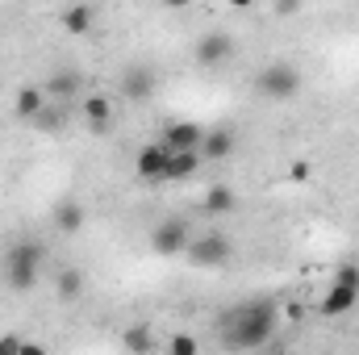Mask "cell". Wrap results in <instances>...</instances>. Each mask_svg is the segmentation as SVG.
<instances>
[{
  "instance_id": "1",
  "label": "cell",
  "mask_w": 359,
  "mask_h": 355,
  "mask_svg": "<svg viewBox=\"0 0 359 355\" xmlns=\"http://www.w3.org/2000/svg\"><path fill=\"white\" fill-rule=\"evenodd\" d=\"M276 301H243L222 318V343L230 351H259L276 335Z\"/></svg>"
},
{
  "instance_id": "2",
  "label": "cell",
  "mask_w": 359,
  "mask_h": 355,
  "mask_svg": "<svg viewBox=\"0 0 359 355\" xmlns=\"http://www.w3.org/2000/svg\"><path fill=\"white\" fill-rule=\"evenodd\" d=\"M42 264H46V247L38 243V239H17L8 251H4V284L13 288V293H29L34 284H38V276H42Z\"/></svg>"
},
{
  "instance_id": "3",
  "label": "cell",
  "mask_w": 359,
  "mask_h": 355,
  "mask_svg": "<svg viewBox=\"0 0 359 355\" xmlns=\"http://www.w3.org/2000/svg\"><path fill=\"white\" fill-rule=\"evenodd\" d=\"M255 92L264 100H292L301 92V67L288 63V59H271V63L259 67V76H255Z\"/></svg>"
},
{
  "instance_id": "4",
  "label": "cell",
  "mask_w": 359,
  "mask_h": 355,
  "mask_svg": "<svg viewBox=\"0 0 359 355\" xmlns=\"http://www.w3.org/2000/svg\"><path fill=\"white\" fill-rule=\"evenodd\" d=\"M184 255H188L196 267H226L230 255H234V243H230V234L209 230V234H192V243H188Z\"/></svg>"
},
{
  "instance_id": "5",
  "label": "cell",
  "mask_w": 359,
  "mask_h": 355,
  "mask_svg": "<svg viewBox=\"0 0 359 355\" xmlns=\"http://www.w3.org/2000/svg\"><path fill=\"white\" fill-rule=\"evenodd\" d=\"M192 243V226L184 217H163L155 230H151V247L155 255H184Z\"/></svg>"
},
{
  "instance_id": "6",
  "label": "cell",
  "mask_w": 359,
  "mask_h": 355,
  "mask_svg": "<svg viewBox=\"0 0 359 355\" xmlns=\"http://www.w3.org/2000/svg\"><path fill=\"white\" fill-rule=\"evenodd\" d=\"M196 63L201 67H222V63H230L234 59V34H226V29H209V34H201L196 38Z\"/></svg>"
},
{
  "instance_id": "7",
  "label": "cell",
  "mask_w": 359,
  "mask_h": 355,
  "mask_svg": "<svg viewBox=\"0 0 359 355\" xmlns=\"http://www.w3.org/2000/svg\"><path fill=\"white\" fill-rule=\"evenodd\" d=\"M117 88H121L126 100L138 105V100H151V96H155L159 76H155V67H147V63H130V67L121 72V84H117Z\"/></svg>"
},
{
  "instance_id": "8",
  "label": "cell",
  "mask_w": 359,
  "mask_h": 355,
  "mask_svg": "<svg viewBox=\"0 0 359 355\" xmlns=\"http://www.w3.org/2000/svg\"><path fill=\"white\" fill-rule=\"evenodd\" d=\"M42 92H46V100H55V105L80 100V92H84V76H80L76 67H59V72L42 84Z\"/></svg>"
},
{
  "instance_id": "9",
  "label": "cell",
  "mask_w": 359,
  "mask_h": 355,
  "mask_svg": "<svg viewBox=\"0 0 359 355\" xmlns=\"http://www.w3.org/2000/svg\"><path fill=\"white\" fill-rule=\"evenodd\" d=\"M168 163H172V151L163 142H147L138 155H134V172L142 180H168Z\"/></svg>"
},
{
  "instance_id": "10",
  "label": "cell",
  "mask_w": 359,
  "mask_h": 355,
  "mask_svg": "<svg viewBox=\"0 0 359 355\" xmlns=\"http://www.w3.org/2000/svg\"><path fill=\"white\" fill-rule=\"evenodd\" d=\"M201 142H205V130L196 126V121H172L168 130H163V147L176 155V151H201Z\"/></svg>"
},
{
  "instance_id": "11",
  "label": "cell",
  "mask_w": 359,
  "mask_h": 355,
  "mask_svg": "<svg viewBox=\"0 0 359 355\" xmlns=\"http://www.w3.org/2000/svg\"><path fill=\"white\" fill-rule=\"evenodd\" d=\"M80 113H84V121H88L96 134H104V130L113 126V96H104V92L80 96Z\"/></svg>"
},
{
  "instance_id": "12",
  "label": "cell",
  "mask_w": 359,
  "mask_h": 355,
  "mask_svg": "<svg viewBox=\"0 0 359 355\" xmlns=\"http://www.w3.org/2000/svg\"><path fill=\"white\" fill-rule=\"evenodd\" d=\"M50 217H55V230H59V234H80L84 222H88V209L67 196V201H55V213H50Z\"/></svg>"
},
{
  "instance_id": "13",
  "label": "cell",
  "mask_w": 359,
  "mask_h": 355,
  "mask_svg": "<svg viewBox=\"0 0 359 355\" xmlns=\"http://www.w3.org/2000/svg\"><path fill=\"white\" fill-rule=\"evenodd\" d=\"M359 301V288H347V284H330L326 288V297L318 301V309L326 314V318H343V314H351Z\"/></svg>"
},
{
  "instance_id": "14",
  "label": "cell",
  "mask_w": 359,
  "mask_h": 355,
  "mask_svg": "<svg viewBox=\"0 0 359 355\" xmlns=\"http://www.w3.org/2000/svg\"><path fill=\"white\" fill-rule=\"evenodd\" d=\"M234 155V130H205V142H201V159L209 163H222Z\"/></svg>"
},
{
  "instance_id": "15",
  "label": "cell",
  "mask_w": 359,
  "mask_h": 355,
  "mask_svg": "<svg viewBox=\"0 0 359 355\" xmlns=\"http://www.w3.org/2000/svg\"><path fill=\"white\" fill-rule=\"evenodd\" d=\"M42 109H46V92L38 88V84H29V88H21L13 96V113H17L21 121H38Z\"/></svg>"
},
{
  "instance_id": "16",
  "label": "cell",
  "mask_w": 359,
  "mask_h": 355,
  "mask_svg": "<svg viewBox=\"0 0 359 355\" xmlns=\"http://www.w3.org/2000/svg\"><path fill=\"white\" fill-rule=\"evenodd\" d=\"M84 288H88V276H84L80 267H59V276H55V293H59V301H80Z\"/></svg>"
},
{
  "instance_id": "17",
  "label": "cell",
  "mask_w": 359,
  "mask_h": 355,
  "mask_svg": "<svg viewBox=\"0 0 359 355\" xmlns=\"http://www.w3.org/2000/svg\"><path fill=\"white\" fill-rule=\"evenodd\" d=\"M59 21H63L67 34H92V25H96V8H92V4H67V8L59 13Z\"/></svg>"
},
{
  "instance_id": "18",
  "label": "cell",
  "mask_w": 359,
  "mask_h": 355,
  "mask_svg": "<svg viewBox=\"0 0 359 355\" xmlns=\"http://www.w3.org/2000/svg\"><path fill=\"white\" fill-rule=\"evenodd\" d=\"M121 343H126L130 355H151L155 351V330H151L147 322H134V326L121 330Z\"/></svg>"
},
{
  "instance_id": "19",
  "label": "cell",
  "mask_w": 359,
  "mask_h": 355,
  "mask_svg": "<svg viewBox=\"0 0 359 355\" xmlns=\"http://www.w3.org/2000/svg\"><path fill=\"white\" fill-rule=\"evenodd\" d=\"M205 213H234V205H238V196H234V188H226V184H213L209 192H205Z\"/></svg>"
},
{
  "instance_id": "20",
  "label": "cell",
  "mask_w": 359,
  "mask_h": 355,
  "mask_svg": "<svg viewBox=\"0 0 359 355\" xmlns=\"http://www.w3.org/2000/svg\"><path fill=\"white\" fill-rule=\"evenodd\" d=\"M201 172V151H176L168 163V180H192Z\"/></svg>"
},
{
  "instance_id": "21",
  "label": "cell",
  "mask_w": 359,
  "mask_h": 355,
  "mask_svg": "<svg viewBox=\"0 0 359 355\" xmlns=\"http://www.w3.org/2000/svg\"><path fill=\"white\" fill-rule=\"evenodd\" d=\"M63 121H67V109H63V105H55V100H46V109L38 113V126H42L46 134H59V130H63Z\"/></svg>"
},
{
  "instance_id": "22",
  "label": "cell",
  "mask_w": 359,
  "mask_h": 355,
  "mask_svg": "<svg viewBox=\"0 0 359 355\" xmlns=\"http://www.w3.org/2000/svg\"><path fill=\"white\" fill-rule=\"evenodd\" d=\"M168 355H201V343H196V335H172V343H168Z\"/></svg>"
},
{
  "instance_id": "23",
  "label": "cell",
  "mask_w": 359,
  "mask_h": 355,
  "mask_svg": "<svg viewBox=\"0 0 359 355\" xmlns=\"http://www.w3.org/2000/svg\"><path fill=\"white\" fill-rule=\"evenodd\" d=\"M21 347H25V335H17V330L0 335V355H21Z\"/></svg>"
},
{
  "instance_id": "24",
  "label": "cell",
  "mask_w": 359,
  "mask_h": 355,
  "mask_svg": "<svg viewBox=\"0 0 359 355\" xmlns=\"http://www.w3.org/2000/svg\"><path fill=\"white\" fill-rule=\"evenodd\" d=\"M334 284H347V288H359V264H343L334 272Z\"/></svg>"
},
{
  "instance_id": "25",
  "label": "cell",
  "mask_w": 359,
  "mask_h": 355,
  "mask_svg": "<svg viewBox=\"0 0 359 355\" xmlns=\"http://www.w3.org/2000/svg\"><path fill=\"white\" fill-rule=\"evenodd\" d=\"M297 8H301V4H292V0H288V4H276V17H292Z\"/></svg>"
},
{
  "instance_id": "26",
  "label": "cell",
  "mask_w": 359,
  "mask_h": 355,
  "mask_svg": "<svg viewBox=\"0 0 359 355\" xmlns=\"http://www.w3.org/2000/svg\"><path fill=\"white\" fill-rule=\"evenodd\" d=\"M21 355H46V347H42V343H29V339H25V347H21Z\"/></svg>"
}]
</instances>
